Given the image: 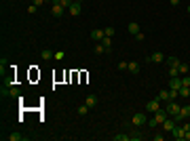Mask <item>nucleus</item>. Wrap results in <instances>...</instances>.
Returning a JSON list of instances; mask_svg holds the SVG:
<instances>
[{"label": "nucleus", "mask_w": 190, "mask_h": 141, "mask_svg": "<svg viewBox=\"0 0 190 141\" xmlns=\"http://www.w3.org/2000/svg\"><path fill=\"white\" fill-rule=\"evenodd\" d=\"M167 118H169V114H167V110H158V112H154V116L148 120V126H152V129H156L158 124H163Z\"/></svg>", "instance_id": "f257e3e1"}, {"label": "nucleus", "mask_w": 190, "mask_h": 141, "mask_svg": "<svg viewBox=\"0 0 190 141\" xmlns=\"http://www.w3.org/2000/svg\"><path fill=\"white\" fill-rule=\"evenodd\" d=\"M131 124H133V126H142V124H148V118H146V114L137 112V114H133V116H131Z\"/></svg>", "instance_id": "f03ea898"}, {"label": "nucleus", "mask_w": 190, "mask_h": 141, "mask_svg": "<svg viewBox=\"0 0 190 141\" xmlns=\"http://www.w3.org/2000/svg\"><path fill=\"white\" fill-rule=\"evenodd\" d=\"M68 11H70L72 17H78V15L83 13V0H74V2L70 4V9H68Z\"/></svg>", "instance_id": "7ed1b4c3"}, {"label": "nucleus", "mask_w": 190, "mask_h": 141, "mask_svg": "<svg viewBox=\"0 0 190 141\" xmlns=\"http://www.w3.org/2000/svg\"><path fill=\"white\" fill-rule=\"evenodd\" d=\"M179 107H182V106H179L178 101L169 99V103H167L165 110H167V114H169V116H178V114H179Z\"/></svg>", "instance_id": "20e7f679"}, {"label": "nucleus", "mask_w": 190, "mask_h": 141, "mask_svg": "<svg viewBox=\"0 0 190 141\" xmlns=\"http://www.w3.org/2000/svg\"><path fill=\"white\" fill-rule=\"evenodd\" d=\"M158 110H161V99H158V97L146 103V112H148V114H154V112H158Z\"/></svg>", "instance_id": "39448f33"}, {"label": "nucleus", "mask_w": 190, "mask_h": 141, "mask_svg": "<svg viewBox=\"0 0 190 141\" xmlns=\"http://www.w3.org/2000/svg\"><path fill=\"white\" fill-rule=\"evenodd\" d=\"M184 133H186V129H184L182 124H175V126H173V131H171L173 139H178V141H184Z\"/></svg>", "instance_id": "423d86ee"}, {"label": "nucleus", "mask_w": 190, "mask_h": 141, "mask_svg": "<svg viewBox=\"0 0 190 141\" xmlns=\"http://www.w3.org/2000/svg\"><path fill=\"white\" fill-rule=\"evenodd\" d=\"M175 124H178V122H175L173 118L169 116V118H167V120H165V122L161 124V126H163V131H165V133H171V131H173V126H175Z\"/></svg>", "instance_id": "0eeeda50"}, {"label": "nucleus", "mask_w": 190, "mask_h": 141, "mask_svg": "<svg viewBox=\"0 0 190 141\" xmlns=\"http://www.w3.org/2000/svg\"><path fill=\"white\" fill-rule=\"evenodd\" d=\"M89 36H91V40H95V42H101L104 36H106V32H104V30H93Z\"/></svg>", "instance_id": "6e6552de"}, {"label": "nucleus", "mask_w": 190, "mask_h": 141, "mask_svg": "<svg viewBox=\"0 0 190 141\" xmlns=\"http://www.w3.org/2000/svg\"><path fill=\"white\" fill-rule=\"evenodd\" d=\"M169 89H175V91H179V89H182V78H179V76H173V78L169 80Z\"/></svg>", "instance_id": "1a4fd4ad"}, {"label": "nucleus", "mask_w": 190, "mask_h": 141, "mask_svg": "<svg viewBox=\"0 0 190 141\" xmlns=\"http://www.w3.org/2000/svg\"><path fill=\"white\" fill-rule=\"evenodd\" d=\"M51 11H53V15H55V17H61V15H63V11H66V6H61V4H57V2H53V9H51Z\"/></svg>", "instance_id": "9d476101"}, {"label": "nucleus", "mask_w": 190, "mask_h": 141, "mask_svg": "<svg viewBox=\"0 0 190 141\" xmlns=\"http://www.w3.org/2000/svg\"><path fill=\"white\" fill-rule=\"evenodd\" d=\"M150 61H154V63H163V61H165V55H163L161 51H156V53L150 55Z\"/></svg>", "instance_id": "9b49d317"}, {"label": "nucleus", "mask_w": 190, "mask_h": 141, "mask_svg": "<svg viewBox=\"0 0 190 141\" xmlns=\"http://www.w3.org/2000/svg\"><path fill=\"white\" fill-rule=\"evenodd\" d=\"M165 63L169 65V68H179V63H182V61H179L178 57H165Z\"/></svg>", "instance_id": "f8f14e48"}, {"label": "nucleus", "mask_w": 190, "mask_h": 141, "mask_svg": "<svg viewBox=\"0 0 190 141\" xmlns=\"http://www.w3.org/2000/svg\"><path fill=\"white\" fill-rule=\"evenodd\" d=\"M127 30H129V34H140V23H135V21H131L129 25H127Z\"/></svg>", "instance_id": "ddd939ff"}, {"label": "nucleus", "mask_w": 190, "mask_h": 141, "mask_svg": "<svg viewBox=\"0 0 190 141\" xmlns=\"http://www.w3.org/2000/svg\"><path fill=\"white\" fill-rule=\"evenodd\" d=\"M101 44L106 47V53H112V38H110V36H104V40H101Z\"/></svg>", "instance_id": "4468645a"}, {"label": "nucleus", "mask_w": 190, "mask_h": 141, "mask_svg": "<svg viewBox=\"0 0 190 141\" xmlns=\"http://www.w3.org/2000/svg\"><path fill=\"white\" fill-rule=\"evenodd\" d=\"M40 57L45 59V61H49V59H53V57H55V53H53L51 48H45V51H40Z\"/></svg>", "instance_id": "2eb2a0df"}, {"label": "nucleus", "mask_w": 190, "mask_h": 141, "mask_svg": "<svg viewBox=\"0 0 190 141\" xmlns=\"http://www.w3.org/2000/svg\"><path fill=\"white\" fill-rule=\"evenodd\" d=\"M127 70L131 72V74H140V63L137 61H129V68Z\"/></svg>", "instance_id": "dca6fc26"}, {"label": "nucleus", "mask_w": 190, "mask_h": 141, "mask_svg": "<svg viewBox=\"0 0 190 141\" xmlns=\"http://www.w3.org/2000/svg\"><path fill=\"white\" fill-rule=\"evenodd\" d=\"M179 116L184 118V120L190 118V106H182V107H179Z\"/></svg>", "instance_id": "f3484780"}, {"label": "nucleus", "mask_w": 190, "mask_h": 141, "mask_svg": "<svg viewBox=\"0 0 190 141\" xmlns=\"http://www.w3.org/2000/svg\"><path fill=\"white\" fill-rule=\"evenodd\" d=\"M84 103H87L89 107H95L97 106V97H95V95H89V97L84 99Z\"/></svg>", "instance_id": "a211bd4d"}, {"label": "nucleus", "mask_w": 190, "mask_h": 141, "mask_svg": "<svg viewBox=\"0 0 190 141\" xmlns=\"http://www.w3.org/2000/svg\"><path fill=\"white\" fill-rule=\"evenodd\" d=\"M178 70H179V76H186V74L190 72V65H188V63H179Z\"/></svg>", "instance_id": "6ab92c4d"}, {"label": "nucleus", "mask_w": 190, "mask_h": 141, "mask_svg": "<svg viewBox=\"0 0 190 141\" xmlns=\"http://www.w3.org/2000/svg\"><path fill=\"white\" fill-rule=\"evenodd\" d=\"M93 53H95V55H101V53H106V47H104L101 42H97V44H95V48H93Z\"/></svg>", "instance_id": "aec40b11"}, {"label": "nucleus", "mask_w": 190, "mask_h": 141, "mask_svg": "<svg viewBox=\"0 0 190 141\" xmlns=\"http://www.w3.org/2000/svg\"><path fill=\"white\" fill-rule=\"evenodd\" d=\"M188 95H190V86H182L179 89V99H186Z\"/></svg>", "instance_id": "412c9836"}, {"label": "nucleus", "mask_w": 190, "mask_h": 141, "mask_svg": "<svg viewBox=\"0 0 190 141\" xmlns=\"http://www.w3.org/2000/svg\"><path fill=\"white\" fill-rule=\"evenodd\" d=\"M158 99H161V101H169V89H163V91L158 93Z\"/></svg>", "instance_id": "4be33fe9"}, {"label": "nucleus", "mask_w": 190, "mask_h": 141, "mask_svg": "<svg viewBox=\"0 0 190 141\" xmlns=\"http://www.w3.org/2000/svg\"><path fill=\"white\" fill-rule=\"evenodd\" d=\"M129 141H142V133H140V131L131 133V135H129Z\"/></svg>", "instance_id": "5701e85b"}, {"label": "nucleus", "mask_w": 190, "mask_h": 141, "mask_svg": "<svg viewBox=\"0 0 190 141\" xmlns=\"http://www.w3.org/2000/svg\"><path fill=\"white\" fill-rule=\"evenodd\" d=\"M169 99H179V91H175V89H169Z\"/></svg>", "instance_id": "b1692460"}, {"label": "nucleus", "mask_w": 190, "mask_h": 141, "mask_svg": "<svg viewBox=\"0 0 190 141\" xmlns=\"http://www.w3.org/2000/svg\"><path fill=\"white\" fill-rule=\"evenodd\" d=\"M112 139H114V141H129V135H125V133H120V135H114Z\"/></svg>", "instance_id": "393cba45"}, {"label": "nucleus", "mask_w": 190, "mask_h": 141, "mask_svg": "<svg viewBox=\"0 0 190 141\" xmlns=\"http://www.w3.org/2000/svg\"><path fill=\"white\" fill-rule=\"evenodd\" d=\"M89 110H91V107H89L87 103H84V106H80V107H78V114H80V116H87V112H89Z\"/></svg>", "instance_id": "a878e982"}, {"label": "nucleus", "mask_w": 190, "mask_h": 141, "mask_svg": "<svg viewBox=\"0 0 190 141\" xmlns=\"http://www.w3.org/2000/svg\"><path fill=\"white\" fill-rule=\"evenodd\" d=\"M182 86H190V74L182 76Z\"/></svg>", "instance_id": "bb28decb"}, {"label": "nucleus", "mask_w": 190, "mask_h": 141, "mask_svg": "<svg viewBox=\"0 0 190 141\" xmlns=\"http://www.w3.org/2000/svg\"><path fill=\"white\" fill-rule=\"evenodd\" d=\"M4 70H6V59L2 57L0 59V74H2V76H4Z\"/></svg>", "instance_id": "cd10ccee"}, {"label": "nucleus", "mask_w": 190, "mask_h": 141, "mask_svg": "<svg viewBox=\"0 0 190 141\" xmlns=\"http://www.w3.org/2000/svg\"><path fill=\"white\" fill-rule=\"evenodd\" d=\"M173 76H179V70H178V68H169V78H173Z\"/></svg>", "instance_id": "c85d7f7f"}, {"label": "nucleus", "mask_w": 190, "mask_h": 141, "mask_svg": "<svg viewBox=\"0 0 190 141\" xmlns=\"http://www.w3.org/2000/svg\"><path fill=\"white\" fill-rule=\"evenodd\" d=\"M104 32H106V36H110V38H112V36H114V27H112V25H108Z\"/></svg>", "instance_id": "c756f323"}, {"label": "nucleus", "mask_w": 190, "mask_h": 141, "mask_svg": "<svg viewBox=\"0 0 190 141\" xmlns=\"http://www.w3.org/2000/svg\"><path fill=\"white\" fill-rule=\"evenodd\" d=\"M9 139H11V141H19V139H21V135H19V133H11Z\"/></svg>", "instance_id": "7c9ffc66"}, {"label": "nucleus", "mask_w": 190, "mask_h": 141, "mask_svg": "<svg viewBox=\"0 0 190 141\" xmlns=\"http://www.w3.org/2000/svg\"><path fill=\"white\" fill-rule=\"evenodd\" d=\"M36 9H38L36 4H30V6H28V13H30V15H34V13H36Z\"/></svg>", "instance_id": "2f4dec72"}, {"label": "nucleus", "mask_w": 190, "mask_h": 141, "mask_svg": "<svg viewBox=\"0 0 190 141\" xmlns=\"http://www.w3.org/2000/svg\"><path fill=\"white\" fill-rule=\"evenodd\" d=\"M127 68H129V63H127V61H120V63H119V70H127Z\"/></svg>", "instance_id": "473e14b6"}, {"label": "nucleus", "mask_w": 190, "mask_h": 141, "mask_svg": "<svg viewBox=\"0 0 190 141\" xmlns=\"http://www.w3.org/2000/svg\"><path fill=\"white\" fill-rule=\"evenodd\" d=\"M133 38H135L137 42H142V40H144V34H142V32H140V34H135V36H133Z\"/></svg>", "instance_id": "72a5a7b5"}, {"label": "nucleus", "mask_w": 190, "mask_h": 141, "mask_svg": "<svg viewBox=\"0 0 190 141\" xmlns=\"http://www.w3.org/2000/svg\"><path fill=\"white\" fill-rule=\"evenodd\" d=\"M55 59H57V61H61V59H63V53H61V51H59V53H55Z\"/></svg>", "instance_id": "f704fd0d"}, {"label": "nucleus", "mask_w": 190, "mask_h": 141, "mask_svg": "<svg viewBox=\"0 0 190 141\" xmlns=\"http://www.w3.org/2000/svg\"><path fill=\"white\" fill-rule=\"evenodd\" d=\"M32 4H36V6H40V4H45V0H32Z\"/></svg>", "instance_id": "c9c22d12"}, {"label": "nucleus", "mask_w": 190, "mask_h": 141, "mask_svg": "<svg viewBox=\"0 0 190 141\" xmlns=\"http://www.w3.org/2000/svg\"><path fill=\"white\" fill-rule=\"evenodd\" d=\"M184 141H190V129L186 131V133H184Z\"/></svg>", "instance_id": "e433bc0d"}, {"label": "nucleus", "mask_w": 190, "mask_h": 141, "mask_svg": "<svg viewBox=\"0 0 190 141\" xmlns=\"http://www.w3.org/2000/svg\"><path fill=\"white\" fill-rule=\"evenodd\" d=\"M169 2H171V6H178L179 4V0H169Z\"/></svg>", "instance_id": "4c0bfd02"}, {"label": "nucleus", "mask_w": 190, "mask_h": 141, "mask_svg": "<svg viewBox=\"0 0 190 141\" xmlns=\"http://www.w3.org/2000/svg\"><path fill=\"white\" fill-rule=\"evenodd\" d=\"M53 2H57V4H61V2H63V0H53Z\"/></svg>", "instance_id": "58836bf2"}, {"label": "nucleus", "mask_w": 190, "mask_h": 141, "mask_svg": "<svg viewBox=\"0 0 190 141\" xmlns=\"http://www.w3.org/2000/svg\"><path fill=\"white\" fill-rule=\"evenodd\" d=\"M45 2H53V0H45Z\"/></svg>", "instance_id": "ea45409f"}, {"label": "nucleus", "mask_w": 190, "mask_h": 141, "mask_svg": "<svg viewBox=\"0 0 190 141\" xmlns=\"http://www.w3.org/2000/svg\"><path fill=\"white\" fill-rule=\"evenodd\" d=\"M188 13H190V4H188Z\"/></svg>", "instance_id": "a19ab883"}]
</instances>
